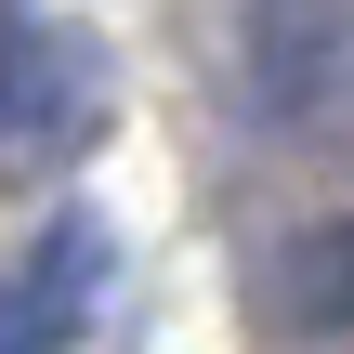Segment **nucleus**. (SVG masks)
Masks as SVG:
<instances>
[{
    "label": "nucleus",
    "mask_w": 354,
    "mask_h": 354,
    "mask_svg": "<svg viewBox=\"0 0 354 354\" xmlns=\"http://www.w3.org/2000/svg\"><path fill=\"white\" fill-rule=\"evenodd\" d=\"M105 105H118V79H105V53H92L79 26L0 13V184L79 171V158L105 145Z\"/></svg>",
    "instance_id": "1"
},
{
    "label": "nucleus",
    "mask_w": 354,
    "mask_h": 354,
    "mask_svg": "<svg viewBox=\"0 0 354 354\" xmlns=\"http://www.w3.org/2000/svg\"><path fill=\"white\" fill-rule=\"evenodd\" d=\"M105 276H118L105 210H66L26 263H0V354H66V342H79V315L105 302Z\"/></svg>",
    "instance_id": "2"
},
{
    "label": "nucleus",
    "mask_w": 354,
    "mask_h": 354,
    "mask_svg": "<svg viewBox=\"0 0 354 354\" xmlns=\"http://www.w3.org/2000/svg\"><path fill=\"white\" fill-rule=\"evenodd\" d=\"M276 315H289V328H354V223H328V236H302V250H289Z\"/></svg>",
    "instance_id": "3"
},
{
    "label": "nucleus",
    "mask_w": 354,
    "mask_h": 354,
    "mask_svg": "<svg viewBox=\"0 0 354 354\" xmlns=\"http://www.w3.org/2000/svg\"><path fill=\"white\" fill-rule=\"evenodd\" d=\"M0 13H13V0H0Z\"/></svg>",
    "instance_id": "4"
}]
</instances>
